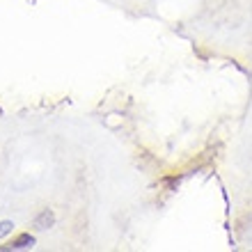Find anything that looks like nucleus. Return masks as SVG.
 <instances>
[{"mask_svg":"<svg viewBox=\"0 0 252 252\" xmlns=\"http://www.w3.org/2000/svg\"><path fill=\"white\" fill-rule=\"evenodd\" d=\"M53 225H55V213L51 211V209H44V211L34 218V227H37V229H51Z\"/></svg>","mask_w":252,"mask_h":252,"instance_id":"obj_2","label":"nucleus"},{"mask_svg":"<svg viewBox=\"0 0 252 252\" xmlns=\"http://www.w3.org/2000/svg\"><path fill=\"white\" fill-rule=\"evenodd\" d=\"M30 248H34V236L23 232V234H19L16 239L9 241L7 246H2L0 250H30Z\"/></svg>","mask_w":252,"mask_h":252,"instance_id":"obj_1","label":"nucleus"},{"mask_svg":"<svg viewBox=\"0 0 252 252\" xmlns=\"http://www.w3.org/2000/svg\"><path fill=\"white\" fill-rule=\"evenodd\" d=\"M14 222L12 220H0V239H5L7 234H12Z\"/></svg>","mask_w":252,"mask_h":252,"instance_id":"obj_3","label":"nucleus"}]
</instances>
